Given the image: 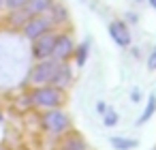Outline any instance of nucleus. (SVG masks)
<instances>
[{
  "instance_id": "nucleus-22",
  "label": "nucleus",
  "mask_w": 156,
  "mask_h": 150,
  "mask_svg": "<svg viewBox=\"0 0 156 150\" xmlns=\"http://www.w3.org/2000/svg\"><path fill=\"white\" fill-rule=\"evenodd\" d=\"M2 7H5V0H0V9H2Z\"/></svg>"
},
{
  "instance_id": "nucleus-16",
  "label": "nucleus",
  "mask_w": 156,
  "mask_h": 150,
  "mask_svg": "<svg viewBox=\"0 0 156 150\" xmlns=\"http://www.w3.org/2000/svg\"><path fill=\"white\" fill-rule=\"evenodd\" d=\"M103 122H105V126H113V124L118 122V114H115L111 107H107L105 114H103Z\"/></svg>"
},
{
  "instance_id": "nucleus-24",
  "label": "nucleus",
  "mask_w": 156,
  "mask_h": 150,
  "mask_svg": "<svg viewBox=\"0 0 156 150\" xmlns=\"http://www.w3.org/2000/svg\"><path fill=\"white\" fill-rule=\"evenodd\" d=\"M154 150H156V148H154Z\"/></svg>"
},
{
  "instance_id": "nucleus-12",
  "label": "nucleus",
  "mask_w": 156,
  "mask_h": 150,
  "mask_svg": "<svg viewBox=\"0 0 156 150\" xmlns=\"http://www.w3.org/2000/svg\"><path fill=\"white\" fill-rule=\"evenodd\" d=\"M45 15H47L54 24H60V22H64V20H66V15H69V13H66V9H64L62 5H51V9H49Z\"/></svg>"
},
{
  "instance_id": "nucleus-11",
  "label": "nucleus",
  "mask_w": 156,
  "mask_h": 150,
  "mask_svg": "<svg viewBox=\"0 0 156 150\" xmlns=\"http://www.w3.org/2000/svg\"><path fill=\"white\" fill-rule=\"evenodd\" d=\"M111 146L115 150H133L139 146L137 139H130V137H111Z\"/></svg>"
},
{
  "instance_id": "nucleus-4",
  "label": "nucleus",
  "mask_w": 156,
  "mask_h": 150,
  "mask_svg": "<svg viewBox=\"0 0 156 150\" xmlns=\"http://www.w3.org/2000/svg\"><path fill=\"white\" fill-rule=\"evenodd\" d=\"M51 26H54V22H51L47 15H32V17L24 24V35L32 41V39L41 37V35L49 32V30H51Z\"/></svg>"
},
{
  "instance_id": "nucleus-3",
  "label": "nucleus",
  "mask_w": 156,
  "mask_h": 150,
  "mask_svg": "<svg viewBox=\"0 0 156 150\" xmlns=\"http://www.w3.org/2000/svg\"><path fill=\"white\" fill-rule=\"evenodd\" d=\"M58 67H60V62H58L56 58H51V60H47V58H45V60H39V62L34 64V69L30 71V82H32L34 86L49 84L51 77L56 75Z\"/></svg>"
},
{
  "instance_id": "nucleus-18",
  "label": "nucleus",
  "mask_w": 156,
  "mask_h": 150,
  "mask_svg": "<svg viewBox=\"0 0 156 150\" xmlns=\"http://www.w3.org/2000/svg\"><path fill=\"white\" fill-rule=\"evenodd\" d=\"M147 69H150V71H156V47L152 49V54H150V58H147Z\"/></svg>"
},
{
  "instance_id": "nucleus-15",
  "label": "nucleus",
  "mask_w": 156,
  "mask_h": 150,
  "mask_svg": "<svg viewBox=\"0 0 156 150\" xmlns=\"http://www.w3.org/2000/svg\"><path fill=\"white\" fill-rule=\"evenodd\" d=\"M88 49H90V41H83L73 54H75V60H77V64L81 67L83 62H86V58H88Z\"/></svg>"
},
{
  "instance_id": "nucleus-1",
  "label": "nucleus",
  "mask_w": 156,
  "mask_h": 150,
  "mask_svg": "<svg viewBox=\"0 0 156 150\" xmlns=\"http://www.w3.org/2000/svg\"><path fill=\"white\" fill-rule=\"evenodd\" d=\"M64 101L62 97V90L51 86V84H43V86H37V90L32 92V103L37 107H60Z\"/></svg>"
},
{
  "instance_id": "nucleus-5",
  "label": "nucleus",
  "mask_w": 156,
  "mask_h": 150,
  "mask_svg": "<svg viewBox=\"0 0 156 150\" xmlns=\"http://www.w3.org/2000/svg\"><path fill=\"white\" fill-rule=\"evenodd\" d=\"M54 43H56V35L49 30L37 39H32V58L34 60H45L51 56L54 52Z\"/></svg>"
},
{
  "instance_id": "nucleus-23",
  "label": "nucleus",
  "mask_w": 156,
  "mask_h": 150,
  "mask_svg": "<svg viewBox=\"0 0 156 150\" xmlns=\"http://www.w3.org/2000/svg\"><path fill=\"white\" fill-rule=\"evenodd\" d=\"M0 120H2V116H0Z\"/></svg>"
},
{
  "instance_id": "nucleus-8",
  "label": "nucleus",
  "mask_w": 156,
  "mask_h": 150,
  "mask_svg": "<svg viewBox=\"0 0 156 150\" xmlns=\"http://www.w3.org/2000/svg\"><path fill=\"white\" fill-rule=\"evenodd\" d=\"M73 82V71H71V67L69 64H64V62H60V67H58V71H56V75L51 77V86H56V88H66L69 84Z\"/></svg>"
},
{
  "instance_id": "nucleus-14",
  "label": "nucleus",
  "mask_w": 156,
  "mask_h": 150,
  "mask_svg": "<svg viewBox=\"0 0 156 150\" xmlns=\"http://www.w3.org/2000/svg\"><path fill=\"white\" fill-rule=\"evenodd\" d=\"M11 13H13V15H11V24H13V26H24V24L30 20V15H28V11H26L24 7H22V9H13Z\"/></svg>"
},
{
  "instance_id": "nucleus-6",
  "label": "nucleus",
  "mask_w": 156,
  "mask_h": 150,
  "mask_svg": "<svg viewBox=\"0 0 156 150\" xmlns=\"http://www.w3.org/2000/svg\"><path fill=\"white\" fill-rule=\"evenodd\" d=\"M75 52V43L69 35H56V43H54V52H51V58H56L58 62H64L73 56Z\"/></svg>"
},
{
  "instance_id": "nucleus-13",
  "label": "nucleus",
  "mask_w": 156,
  "mask_h": 150,
  "mask_svg": "<svg viewBox=\"0 0 156 150\" xmlns=\"http://www.w3.org/2000/svg\"><path fill=\"white\" fill-rule=\"evenodd\" d=\"M60 150H86V141L79 135H71V137L64 139V144H62Z\"/></svg>"
},
{
  "instance_id": "nucleus-21",
  "label": "nucleus",
  "mask_w": 156,
  "mask_h": 150,
  "mask_svg": "<svg viewBox=\"0 0 156 150\" xmlns=\"http://www.w3.org/2000/svg\"><path fill=\"white\" fill-rule=\"evenodd\" d=\"M147 2H150V7H152V9H156V0H147Z\"/></svg>"
},
{
  "instance_id": "nucleus-20",
  "label": "nucleus",
  "mask_w": 156,
  "mask_h": 150,
  "mask_svg": "<svg viewBox=\"0 0 156 150\" xmlns=\"http://www.w3.org/2000/svg\"><path fill=\"white\" fill-rule=\"evenodd\" d=\"M96 109H98V114H105V109H107V107H105V103H103V101H101V103H98V105H96Z\"/></svg>"
},
{
  "instance_id": "nucleus-7",
  "label": "nucleus",
  "mask_w": 156,
  "mask_h": 150,
  "mask_svg": "<svg viewBox=\"0 0 156 150\" xmlns=\"http://www.w3.org/2000/svg\"><path fill=\"white\" fill-rule=\"evenodd\" d=\"M109 37L120 47H128L133 43V37H130V30H128L126 22H111L109 24Z\"/></svg>"
},
{
  "instance_id": "nucleus-2",
  "label": "nucleus",
  "mask_w": 156,
  "mask_h": 150,
  "mask_svg": "<svg viewBox=\"0 0 156 150\" xmlns=\"http://www.w3.org/2000/svg\"><path fill=\"white\" fill-rule=\"evenodd\" d=\"M41 122H43V129H45V131L56 133V135L64 133V131L69 129V124H71L69 116H66L60 107H49V112H45V114H43Z\"/></svg>"
},
{
  "instance_id": "nucleus-9",
  "label": "nucleus",
  "mask_w": 156,
  "mask_h": 150,
  "mask_svg": "<svg viewBox=\"0 0 156 150\" xmlns=\"http://www.w3.org/2000/svg\"><path fill=\"white\" fill-rule=\"evenodd\" d=\"M51 5H54V0H28L24 9H26L28 15L32 17V15H45V13L51 9Z\"/></svg>"
},
{
  "instance_id": "nucleus-17",
  "label": "nucleus",
  "mask_w": 156,
  "mask_h": 150,
  "mask_svg": "<svg viewBox=\"0 0 156 150\" xmlns=\"http://www.w3.org/2000/svg\"><path fill=\"white\" fill-rule=\"evenodd\" d=\"M26 2H28V0H5V7L7 9H22V7H26Z\"/></svg>"
},
{
  "instance_id": "nucleus-10",
  "label": "nucleus",
  "mask_w": 156,
  "mask_h": 150,
  "mask_svg": "<svg viewBox=\"0 0 156 150\" xmlns=\"http://www.w3.org/2000/svg\"><path fill=\"white\" fill-rule=\"evenodd\" d=\"M154 112H156V94H150L147 97V105H145V109H143V114L137 118V126H141V124H145L152 116H154Z\"/></svg>"
},
{
  "instance_id": "nucleus-19",
  "label": "nucleus",
  "mask_w": 156,
  "mask_h": 150,
  "mask_svg": "<svg viewBox=\"0 0 156 150\" xmlns=\"http://www.w3.org/2000/svg\"><path fill=\"white\" fill-rule=\"evenodd\" d=\"M130 99H133L135 103H137V101H141V94H139V90H133V92H130Z\"/></svg>"
}]
</instances>
